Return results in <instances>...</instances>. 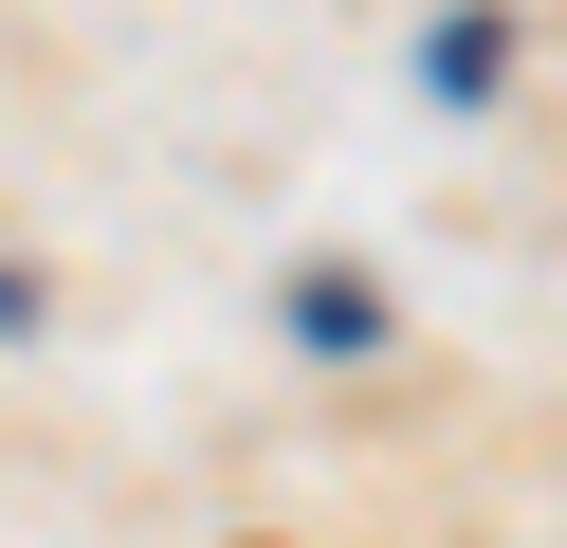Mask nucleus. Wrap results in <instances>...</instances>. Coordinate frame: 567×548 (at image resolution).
<instances>
[{
  "mask_svg": "<svg viewBox=\"0 0 567 548\" xmlns=\"http://www.w3.org/2000/svg\"><path fill=\"white\" fill-rule=\"evenodd\" d=\"M293 329H311V348H367L384 311H367V275H311V292H293Z\"/></svg>",
  "mask_w": 567,
  "mask_h": 548,
  "instance_id": "1",
  "label": "nucleus"
}]
</instances>
